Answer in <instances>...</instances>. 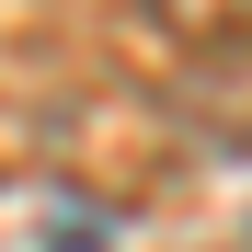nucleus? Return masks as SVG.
I'll use <instances>...</instances> for the list:
<instances>
[{
  "mask_svg": "<svg viewBox=\"0 0 252 252\" xmlns=\"http://www.w3.org/2000/svg\"><path fill=\"white\" fill-rule=\"evenodd\" d=\"M172 34H252V0H149Z\"/></svg>",
  "mask_w": 252,
  "mask_h": 252,
  "instance_id": "obj_1",
  "label": "nucleus"
},
{
  "mask_svg": "<svg viewBox=\"0 0 252 252\" xmlns=\"http://www.w3.org/2000/svg\"><path fill=\"white\" fill-rule=\"evenodd\" d=\"M46 252H103V229H92V218H58V229H46Z\"/></svg>",
  "mask_w": 252,
  "mask_h": 252,
  "instance_id": "obj_2",
  "label": "nucleus"
}]
</instances>
